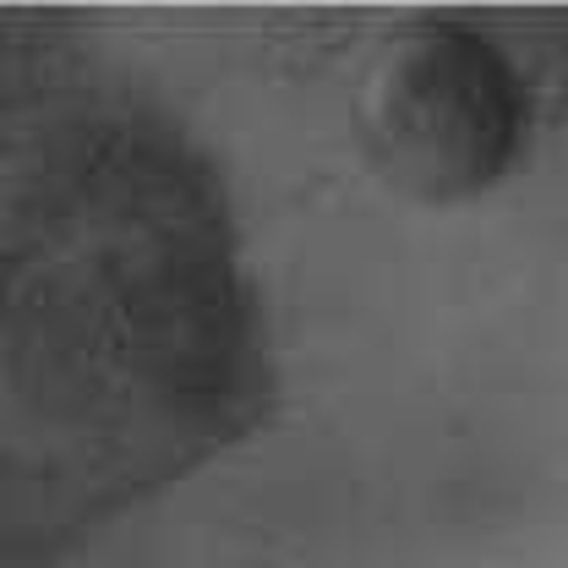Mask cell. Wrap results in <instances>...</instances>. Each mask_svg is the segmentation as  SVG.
I'll list each match as a JSON object with an SVG mask.
<instances>
[{"label": "cell", "instance_id": "1", "mask_svg": "<svg viewBox=\"0 0 568 568\" xmlns=\"http://www.w3.org/2000/svg\"><path fill=\"white\" fill-rule=\"evenodd\" d=\"M0 525L50 552L263 416L257 306L209 159L99 82L6 93Z\"/></svg>", "mask_w": 568, "mask_h": 568}, {"label": "cell", "instance_id": "2", "mask_svg": "<svg viewBox=\"0 0 568 568\" xmlns=\"http://www.w3.org/2000/svg\"><path fill=\"white\" fill-rule=\"evenodd\" d=\"M355 138L372 170L422 203L497 186L525 142V82L487 33L422 17L394 28L355 82Z\"/></svg>", "mask_w": 568, "mask_h": 568}]
</instances>
